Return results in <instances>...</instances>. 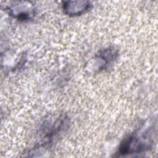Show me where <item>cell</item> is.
<instances>
[{
  "label": "cell",
  "mask_w": 158,
  "mask_h": 158,
  "mask_svg": "<svg viewBox=\"0 0 158 158\" xmlns=\"http://www.w3.org/2000/svg\"><path fill=\"white\" fill-rule=\"evenodd\" d=\"M91 4L89 2H65L63 5V9L68 15H80L90 9Z\"/></svg>",
  "instance_id": "2"
},
{
  "label": "cell",
  "mask_w": 158,
  "mask_h": 158,
  "mask_svg": "<svg viewBox=\"0 0 158 158\" xmlns=\"http://www.w3.org/2000/svg\"><path fill=\"white\" fill-rule=\"evenodd\" d=\"M149 131H146L139 135L135 133L124 139L120 146L119 152L125 155L139 152L148 149L152 143V136H151V133H148Z\"/></svg>",
  "instance_id": "1"
}]
</instances>
